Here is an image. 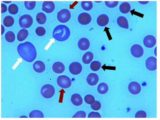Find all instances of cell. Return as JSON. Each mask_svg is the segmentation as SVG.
Wrapping results in <instances>:
<instances>
[{
  "label": "cell",
  "mask_w": 160,
  "mask_h": 120,
  "mask_svg": "<svg viewBox=\"0 0 160 120\" xmlns=\"http://www.w3.org/2000/svg\"><path fill=\"white\" fill-rule=\"evenodd\" d=\"M17 51L20 56L27 62H32L37 57L35 47L30 42H26L19 44Z\"/></svg>",
  "instance_id": "cell-1"
},
{
  "label": "cell",
  "mask_w": 160,
  "mask_h": 120,
  "mask_svg": "<svg viewBox=\"0 0 160 120\" xmlns=\"http://www.w3.org/2000/svg\"><path fill=\"white\" fill-rule=\"evenodd\" d=\"M70 34V30L67 26L59 25L54 29L53 37L57 41L63 42L68 39Z\"/></svg>",
  "instance_id": "cell-2"
},
{
  "label": "cell",
  "mask_w": 160,
  "mask_h": 120,
  "mask_svg": "<svg viewBox=\"0 0 160 120\" xmlns=\"http://www.w3.org/2000/svg\"><path fill=\"white\" fill-rule=\"evenodd\" d=\"M33 19L28 14H25L21 16L19 19L20 27L24 29H28L32 25Z\"/></svg>",
  "instance_id": "cell-3"
},
{
  "label": "cell",
  "mask_w": 160,
  "mask_h": 120,
  "mask_svg": "<svg viewBox=\"0 0 160 120\" xmlns=\"http://www.w3.org/2000/svg\"><path fill=\"white\" fill-rule=\"evenodd\" d=\"M55 88L53 85L50 84H46L41 88V95L45 98L50 99L52 98L55 95Z\"/></svg>",
  "instance_id": "cell-4"
},
{
  "label": "cell",
  "mask_w": 160,
  "mask_h": 120,
  "mask_svg": "<svg viewBox=\"0 0 160 120\" xmlns=\"http://www.w3.org/2000/svg\"><path fill=\"white\" fill-rule=\"evenodd\" d=\"M57 18L60 23H67L70 20L71 13L68 9H62L58 13Z\"/></svg>",
  "instance_id": "cell-5"
},
{
  "label": "cell",
  "mask_w": 160,
  "mask_h": 120,
  "mask_svg": "<svg viewBox=\"0 0 160 120\" xmlns=\"http://www.w3.org/2000/svg\"><path fill=\"white\" fill-rule=\"evenodd\" d=\"M57 83L60 87L63 89H67L71 85V80L65 75H60L58 77Z\"/></svg>",
  "instance_id": "cell-6"
},
{
  "label": "cell",
  "mask_w": 160,
  "mask_h": 120,
  "mask_svg": "<svg viewBox=\"0 0 160 120\" xmlns=\"http://www.w3.org/2000/svg\"><path fill=\"white\" fill-rule=\"evenodd\" d=\"M69 71L73 75H78L82 71V67L81 64L78 62H74L70 65Z\"/></svg>",
  "instance_id": "cell-7"
},
{
  "label": "cell",
  "mask_w": 160,
  "mask_h": 120,
  "mask_svg": "<svg viewBox=\"0 0 160 120\" xmlns=\"http://www.w3.org/2000/svg\"><path fill=\"white\" fill-rule=\"evenodd\" d=\"M131 54L135 58H140L144 54V49L139 44H134L131 48Z\"/></svg>",
  "instance_id": "cell-8"
},
{
  "label": "cell",
  "mask_w": 160,
  "mask_h": 120,
  "mask_svg": "<svg viewBox=\"0 0 160 120\" xmlns=\"http://www.w3.org/2000/svg\"><path fill=\"white\" fill-rule=\"evenodd\" d=\"M78 21L81 24L87 25L91 23L92 17L88 13H82L78 16Z\"/></svg>",
  "instance_id": "cell-9"
},
{
  "label": "cell",
  "mask_w": 160,
  "mask_h": 120,
  "mask_svg": "<svg viewBox=\"0 0 160 120\" xmlns=\"http://www.w3.org/2000/svg\"><path fill=\"white\" fill-rule=\"evenodd\" d=\"M156 38L153 35H147L144 38V45L147 48H151L153 47L156 44Z\"/></svg>",
  "instance_id": "cell-10"
},
{
  "label": "cell",
  "mask_w": 160,
  "mask_h": 120,
  "mask_svg": "<svg viewBox=\"0 0 160 120\" xmlns=\"http://www.w3.org/2000/svg\"><path fill=\"white\" fill-rule=\"evenodd\" d=\"M128 89L130 93L133 95H137L140 93L141 88L140 84L138 82L133 81L129 84Z\"/></svg>",
  "instance_id": "cell-11"
},
{
  "label": "cell",
  "mask_w": 160,
  "mask_h": 120,
  "mask_svg": "<svg viewBox=\"0 0 160 120\" xmlns=\"http://www.w3.org/2000/svg\"><path fill=\"white\" fill-rule=\"evenodd\" d=\"M145 66L147 69L150 71H154L156 69V58L154 57H150L145 62Z\"/></svg>",
  "instance_id": "cell-12"
},
{
  "label": "cell",
  "mask_w": 160,
  "mask_h": 120,
  "mask_svg": "<svg viewBox=\"0 0 160 120\" xmlns=\"http://www.w3.org/2000/svg\"><path fill=\"white\" fill-rule=\"evenodd\" d=\"M55 9V3L52 1H44L42 4V10L47 13H52Z\"/></svg>",
  "instance_id": "cell-13"
},
{
  "label": "cell",
  "mask_w": 160,
  "mask_h": 120,
  "mask_svg": "<svg viewBox=\"0 0 160 120\" xmlns=\"http://www.w3.org/2000/svg\"><path fill=\"white\" fill-rule=\"evenodd\" d=\"M90 43L87 38H83L79 40L78 43V46L81 50L85 51L88 49L90 47Z\"/></svg>",
  "instance_id": "cell-14"
},
{
  "label": "cell",
  "mask_w": 160,
  "mask_h": 120,
  "mask_svg": "<svg viewBox=\"0 0 160 120\" xmlns=\"http://www.w3.org/2000/svg\"><path fill=\"white\" fill-rule=\"evenodd\" d=\"M99 81V77L95 73H91L87 76V81L88 85L91 86H94L98 84Z\"/></svg>",
  "instance_id": "cell-15"
},
{
  "label": "cell",
  "mask_w": 160,
  "mask_h": 120,
  "mask_svg": "<svg viewBox=\"0 0 160 120\" xmlns=\"http://www.w3.org/2000/svg\"><path fill=\"white\" fill-rule=\"evenodd\" d=\"M33 68L36 72L41 73L45 70V64L41 61H36L33 63Z\"/></svg>",
  "instance_id": "cell-16"
},
{
  "label": "cell",
  "mask_w": 160,
  "mask_h": 120,
  "mask_svg": "<svg viewBox=\"0 0 160 120\" xmlns=\"http://www.w3.org/2000/svg\"><path fill=\"white\" fill-rule=\"evenodd\" d=\"M109 18L108 16L105 14H101L98 17L97 20V24L100 27H105L109 23Z\"/></svg>",
  "instance_id": "cell-17"
},
{
  "label": "cell",
  "mask_w": 160,
  "mask_h": 120,
  "mask_svg": "<svg viewBox=\"0 0 160 120\" xmlns=\"http://www.w3.org/2000/svg\"><path fill=\"white\" fill-rule=\"evenodd\" d=\"M53 71L56 74H61L65 70L64 65L61 62H56L52 66Z\"/></svg>",
  "instance_id": "cell-18"
},
{
  "label": "cell",
  "mask_w": 160,
  "mask_h": 120,
  "mask_svg": "<svg viewBox=\"0 0 160 120\" xmlns=\"http://www.w3.org/2000/svg\"><path fill=\"white\" fill-rule=\"evenodd\" d=\"M71 102L74 105L78 107L82 104L83 100L81 95L76 93L71 96Z\"/></svg>",
  "instance_id": "cell-19"
},
{
  "label": "cell",
  "mask_w": 160,
  "mask_h": 120,
  "mask_svg": "<svg viewBox=\"0 0 160 120\" xmlns=\"http://www.w3.org/2000/svg\"><path fill=\"white\" fill-rule=\"evenodd\" d=\"M117 23L120 27H122L123 29H129L128 20L124 16H120L119 17L117 20Z\"/></svg>",
  "instance_id": "cell-20"
},
{
  "label": "cell",
  "mask_w": 160,
  "mask_h": 120,
  "mask_svg": "<svg viewBox=\"0 0 160 120\" xmlns=\"http://www.w3.org/2000/svg\"><path fill=\"white\" fill-rule=\"evenodd\" d=\"M94 55L91 52H86L82 57V60L83 63L86 65H88L92 61L93 59Z\"/></svg>",
  "instance_id": "cell-21"
},
{
  "label": "cell",
  "mask_w": 160,
  "mask_h": 120,
  "mask_svg": "<svg viewBox=\"0 0 160 120\" xmlns=\"http://www.w3.org/2000/svg\"><path fill=\"white\" fill-rule=\"evenodd\" d=\"M28 32L26 29L20 30L17 34V39L19 42H22L27 38Z\"/></svg>",
  "instance_id": "cell-22"
},
{
  "label": "cell",
  "mask_w": 160,
  "mask_h": 120,
  "mask_svg": "<svg viewBox=\"0 0 160 120\" xmlns=\"http://www.w3.org/2000/svg\"><path fill=\"white\" fill-rule=\"evenodd\" d=\"M131 6L128 2H123L119 6V10L123 14H127L130 12Z\"/></svg>",
  "instance_id": "cell-23"
},
{
  "label": "cell",
  "mask_w": 160,
  "mask_h": 120,
  "mask_svg": "<svg viewBox=\"0 0 160 120\" xmlns=\"http://www.w3.org/2000/svg\"><path fill=\"white\" fill-rule=\"evenodd\" d=\"M97 90H98V92L99 94L104 95L107 93L108 91V86L107 84H106L105 83H101L98 86Z\"/></svg>",
  "instance_id": "cell-24"
},
{
  "label": "cell",
  "mask_w": 160,
  "mask_h": 120,
  "mask_svg": "<svg viewBox=\"0 0 160 120\" xmlns=\"http://www.w3.org/2000/svg\"><path fill=\"white\" fill-rule=\"evenodd\" d=\"M36 21L39 24H44L46 23L47 18L45 14L43 13H39L36 16Z\"/></svg>",
  "instance_id": "cell-25"
},
{
  "label": "cell",
  "mask_w": 160,
  "mask_h": 120,
  "mask_svg": "<svg viewBox=\"0 0 160 120\" xmlns=\"http://www.w3.org/2000/svg\"><path fill=\"white\" fill-rule=\"evenodd\" d=\"M14 24V19L11 16H6L3 20V24L6 27H11Z\"/></svg>",
  "instance_id": "cell-26"
},
{
  "label": "cell",
  "mask_w": 160,
  "mask_h": 120,
  "mask_svg": "<svg viewBox=\"0 0 160 120\" xmlns=\"http://www.w3.org/2000/svg\"><path fill=\"white\" fill-rule=\"evenodd\" d=\"M30 118H44V116L42 111L39 110H34L30 113Z\"/></svg>",
  "instance_id": "cell-27"
},
{
  "label": "cell",
  "mask_w": 160,
  "mask_h": 120,
  "mask_svg": "<svg viewBox=\"0 0 160 120\" xmlns=\"http://www.w3.org/2000/svg\"><path fill=\"white\" fill-rule=\"evenodd\" d=\"M5 39L7 42L13 43L15 40V35L12 31H8L5 34Z\"/></svg>",
  "instance_id": "cell-28"
},
{
  "label": "cell",
  "mask_w": 160,
  "mask_h": 120,
  "mask_svg": "<svg viewBox=\"0 0 160 120\" xmlns=\"http://www.w3.org/2000/svg\"><path fill=\"white\" fill-rule=\"evenodd\" d=\"M101 67V63L98 61H93L90 64V68L93 71H97Z\"/></svg>",
  "instance_id": "cell-29"
},
{
  "label": "cell",
  "mask_w": 160,
  "mask_h": 120,
  "mask_svg": "<svg viewBox=\"0 0 160 120\" xmlns=\"http://www.w3.org/2000/svg\"><path fill=\"white\" fill-rule=\"evenodd\" d=\"M81 6L82 9L85 11H90L93 8V3L92 1H82Z\"/></svg>",
  "instance_id": "cell-30"
},
{
  "label": "cell",
  "mask_w": 160,
  "mask_h": 120,
  "mask_svg": "<svg viewBox=\"0 0 160 120\" xmlns=\"http://www.w3.org/2000/svg\"><path fill=\"white\" fill-rule=\"evenodd\" d=\"M8 12L12 15L17 14L19 12V7L18 6L15 4H11L8 7Z\"/></svg>",
  "instance_id": "cell-31"
},
{
  "label": "cell",
  "mask_w": 160,
  "mask_h": 120,
  "mask_svg": "<svg viewBox=\"0 0 160 120\" xmlns=\"http://www.w3.org/2000/svg\"><path fill=\"white\" fill-rule=\"evenodd\" d=\"M84 101L87 104H93L95 102V97L93 95H87L84 97Z\"/></svg>",
  "instance_id": "cell-32"
},
{
  "label": "cell",
  "mask_w": 160,
  "mask_h": 120,
  "mask_svg": "<svg viewBox=\"0 0 160 120\" xmlns=\"http://www.w3.org/2000/svg\"><path fill=\"white\" fill-rule=\"evenodd\" d=\"M36 1H27L24 2L25 7L27 10H32L35 8L36 6Z\"/></svg>",
  "instance_id": "cell-33"
},
{
  "label": "cell",
  "mask_w": 160,
  "mask_h": 120,
  "mask_svg": "<svg viewBox=\"0 0 160 120\" xmlns=\"http://www.w3.org/2000/svg\"><path fill=\"white\" fill-rule=\"evenodd\" d=\"M36 34L39 36H43L46 33V30L44 27H39L35 30Z\"/></svg>",
  "instance_id": "cell-34"
},
{
  "label": "cell",
  "mask_w": 160,
  "mask_h": 120,
  "mask_svg": "<svg viewBox=\"0 0 160 120\" xmlns=\"http://www.w3.org/2000/svg\"><path fill=\"white\" fill-rule=\"evenodd\" d=\"M91 107L93 110H98L100 109L101 107V104L99 101H95L93 104L91 105Z\"/></svg>",
  "instance_id": "cell-35"
},
{
  "label": "cell",
  "mask_w": 160,
  "mask_h": 120,
  "mask_svg": "<svg viewBox=\"0 0 160 120\" xmlns=\"http://www.w3.org/2000/svg\"><path fill=\"white\" fill-rule=\"evenodd\" d=\"M119 2L117 1H106L105 2L106 6L110 8H114L117 6Z\"/></svg>",
  "instance_id": "cell-36"
},
{
  "label": "cell",
  "mask_w": 160,
  "mask_h": 120,
  "mask_svg": "<svg viewBox=\"0 0 160 120\" xmlns=\"http://www.w3.org/2000/svg\"><path fill=\"white\" fill-rule=\"evenodd\" d=\"M147 116V113L144 110H139L137 112L135 115L136 118H146Z\"/></svg>",
  "instance_id": "cell-37"
},
{
  "label": "cell",
  "mask_w": 160,
  "mask_h": 120,
  "mask_svg": "<svg viewBox=\"0 0 160 120\" xmlns=\"http://www.w3.org/2000/svg\"><path fill=\"white\" fill-rule=\"evenodd\" d=\"M86 117V112L84 111H79L73 116V118H85Z\"/></svg>",
  "instance_id": "cell-38"
},
{
  "label": "cell",
  "mask_w": 160,
  "mask_h": 120,
  "mask_svg": "<svg viewBox=\"0 0 160 120\" xmlns=\"http://www.w3.org/2000/svg\"><path fill=\"white\" fill-rule=\"evenodd\" d=\"M88 118H101L100 114L99 112H91L88 114Z\"/></svg>",
  "instance_id": "cell-39"
},
{
  "label": "cell",
  "mask_w": 160,
  "mask_h": 120,
  "mask_svg": "<svg viewBox=\"0 0 160 120\" xmlns=\"http://www.w3.org/2000/svg\"><path fill=\"white\" fill-rule=\"evenodd\" d=\"M7 10V6L5 4L1 3V13H6Z\"/></svg>",
  "instance_id": "cell-40"
},
{
  "label": "cell",
  "mask_w": 160,
  "mask_h": 120,
  "mask_svg": "<svg viewBox=\"0 0 160 120\" xmlns=\"http://www.w3.org/2000/svg\"><path fill=\"white\" fill-rule=\"evenodd\" d=\"M1 35H2V34H3V33H4V32H5V29H4V27L3 26V25H1Z\"/></svg>",
  "instance_id": "cell-41"
}]
</instances>
